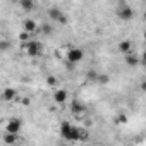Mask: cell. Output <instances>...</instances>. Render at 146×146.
<instances>
[{"instance_id":"6da1fadb","label":"cell","mask_w":146,"mask_h":146,"mask_svg":"<svg viewBox=\"0 0 146 146\" xmlns=\"http://www.w3.org/2000/svg\"><path fill=\"white\" fill-rule=\"evenodd\" d=\"M60 134H62V137H65L69 141H79V127H74L69 122L60 124Z\"/></svg>"},{"instance_id":"7a4b0ae2","label":"cell","mask_w":146,"mask_h":146,"mask_svg":"<svg viewBox=\"0 0 146 146\" xmlns=\"http://www.w3.org/2000/svg\"><path fill=\"white\" fill-rule=\"evenodd\" d=\"M117 16H119V19L129 21V19H132L134 11H132V9H131L125 2H119V7H117Z\"/></svg>"},{"instance_id":"3957f363","label":"cell","mask_w":146,"mask_h":146,"mask_svg":"<svg viewBox=\"0 0 146 146\" xmlns=\"http://www.w3.org/2000/svg\"><path fill=\"white\" fill-rule=\"evenodd\" d=\"M65 57H67V62H69V64H78V62L83 60L84 52H83L81 48H69L67 53H65Z\"/></svg>"},{"instance_id":"277c9868","label":"cell","mask_w":146,"mask_h":146,"mask_svg":"<svg viewBox=\"0 0 146 146\" xmlns=\"http://www.w3.org/2000/svg\"><path fill=\"white\" fill-rule=\"evenodd\" d=\"M24 48H26V53L29 57H38L43 52V46L40 41H28V43H24Z\"/></svg>"},{"instance_id":"5b68a950","label":"cell","mask_w":146,"mask_h":146,"mask_svg":"<svg viewBox=\"0 0 146 146\" xmlns=\"http://www.w3.org/2000/svg\"><path fill=\"white\" fill-rule=\"evenodd\" d=\"M69 110L74 113V115L81 117V115L84 113V110H86V105H84L83 102H79V100H72L70 105H69Z\"/></svg>"},{"instance_id":"8992f818","label":"cell","mask_w":146,"mask_h":146,"mask_svg":"<svg viewBox=\"0 0 146 146\" xmlns=\"http://www.w3.org/2000/svg\"><path fill=\"white\" fill-rule=\"evenodd\" d=\"M21 125H23L21 119H11L9 124H7V132H9V134H19Z\"/></svg>"},{"instance_id":"52a82bcc","label":"cell","mask_w":146,"mask_h":146,"mask_svg":"<svg viewBox=\"0 0 146 146\" xmlns=\"http://www.w3.org/2000/svg\"><path fill=\"white\" fill-rule=\"evenodd\" d=\"M67 96H69V93H67L65 90H55V93H53V102H55V103H64V102L67 100Z\"/></svg>"},{"instance_id":"ba28073f","label":"cell","mask_w":146,"mask_h":146,"mask_svg":"<svg viewBox=\"0 0 146 146\" xmlns=\"http://www.w3.org/2000/svg\"><path fill=\"white\" fill-rule=\"evenodd\" d=\"M131 46H132V43H131L129 40H124V41L119 43V52L124 53V55H129V53H131Z\"/></svg>"},{"instance_id":"9c48e42d","label":"cell","mask_w":146,"mask_h":146,"mask_svg":"<svg viewBox=\"0 0 146 146\" xmlns=\"http://www.w3.org/2000/svg\"><path fill=\"white\" fill-rule=\"evenodd\" d=\"M16 96H17V91H16L14 88H5L4 93H2V98H4L5 102H11V100H14Z\"/></svg>"},{"instance_id":"30bf717a","label":"cell","mask_w":146,"mask_h":146,"mask_svg":"<svg viewBox=\"0 0 146 146\" xmlns=\"http://www.w3.org/2000/svg\"><path fill=\"white\" fill-rule=\"evenodd\" d=\"M23 26H24V31H26V33H29V35H31V33H35V31H36V28H38V24H36L33 19H26Z\"/></svg>"},{"instance_id":"8fae6325","label":"cell","mask_w":146,"mask_h":146,"mask_svg":"<svg viewBox=\"0 0 146 146\" xmlns=\"http://www.w3.org/2000/svg\"><path fill=\"white\" fill-rule=\"evenodd\" d=\"M48 16H50V19H53V21H58L64 14H62V11L60 9H57V7H52L50 11H48Z\"/></svg>"},{"instance_id":"7c38bea8","label":"cell","mask_w":146,"mask_h":146,"mask_svg":"<svg viewBox=\"0 0 146 146\" xmlns=\"http://www.w3.org/2000/svg\"><path fill=\"white\" fill-rule=\"evenodd\" d=\"M19 5H21V9H23V11L29 12V11L35 7V2H33V0H19Z\"/></svg>"},{"instance_id":"4fadbf2b","label":"cell","mask_w":146,"mask_h":146,"mask_svg":"<svg viewBox=\"0 0 146 146\" xmlns=\"http://www.w3.org/2000/svg\"><path fill=\"white\" fill-rule=\"evenodd\" d=\"M125 64H127V65H131V67L137 65V64H139V58H137V55H132V53L125 55Z\"/></svg>"},{"instance_id":"5bb4252c","label":"cell","mask_w":146,"mask_h":146,"mask_svg":"<svg viewBox=\"0 0 146 146\" xmlns=\"http://www.w3.org/2000/svg\"><path fill=\"white\" fill-rule=\"evenodd\" d=\"M127 120H129V119H127L125 113H119V115L113 119V122H115L117 125H124V124H127Z\"/></svg>"},{"instance_id":"9a60e30c","label":"cell","mask_w":146,"mask_h":146,"mask_svg":"<svg viewBox=\"0 0 146 146\" xmlns=\"http://www.w3.org/2000/svg\"><path fill=\"white\" fill-rule=\"evenodd\" d=\"M96 83H98V84H108V83H110V76H108V74H98Z\"/></svg>"},{"instance_id":"2e32d148","label":"cell","mask_w":146,"mask_h":146,"mask_svg":"<svg viewBox=\"0 0 146 146\" xmlns=\"http://www.w3.org/2000/svg\"><path fill=\"white\" fill-rule=\"evenodd\" d=\"M4 141H5L7 144H14V143L17 141V134H9V132H7V134L4 136Z\"/></svg>"},{"instance_id":"e0dca14e","label":"cell","mask_w":146,"mask_h":146,"mask_svg":"<svg viewBox=\"0 0 146 146\" xmlns=\"http://www.w3.org/2000/svg\"><path fill=\"white\" fill-rule=\"evenodd\" d=\"M88 137H90L88 129H79V141H86Z\"/></svg>"},{"instance_id":"ac0fdd59","label":"cell","mask_w":146,"mask_h":146,"mask_svg":"<svg viewBox=\"0 0 146 146\" xmlns=\"http://www.w3.org/2000/svg\"><path fill=\"white\" fill-rule=\"evenodd\" d=\"M40 28H41V33H43V35H50V33H52V26H50V24H41Z\"/></svg>"},{"instance_id":"d6986e66","label":"cell","mask_w":146,"mask_h":146,"mask_svg":"<svg viewBox=\"0 0 146 146\" xmlns=\"http://www.w3.org/2000/svg\"><path fill=\"white\" fill-rule=\"evenodd\" d=\"M19 40H21V41H24V43H28V41H29V33L23 31V33L19 35Z\"/></svg>"},{"instance_id":"ffe728a7","label":"cell","mask_w":146,"mask_h":146,"mask_svg":"<svg viewBox=\"0 0 146 146\" xmlns=\"http://www.w3.org/2000/svg\"><path fill=\"white\" fill-rule=\"evenodd\" d=\"M46 84L53 88V86L57 84V78H53V76H48V78H46Z\"/></svg>"},{"instance_id":"44dd1931","label":"cell","mask_w":146,"mask_h":146,"mask_svg":"<svg viewBox=\"0 0 146 146\" xmlns=\"http://www.w3.org/2000/svg\"><path fill=\"white\" fill-rule=\"evenodd\" d=\"M139 88H141V91H146V81H141Z\"/></svg>"},{"instance_id":"7402d4cb","label":"cell","mask_w":146,"mask_h":146,"mask_svg":"<svg viewBox=\"0 0 146 146\" xmlns=\"http://www.w3.org/2000/svg\"><path fill=\"white\" fill-rule=\"evenodd\" d=\"M58 23H60V24H65V23H67V17H65V16H62V17L58 19Z\"/></svg>"},{"instance_id":"603a6c76","label":"cell","mask_w":146,"mask_h":146,"mask_svg":"<svg viewBox=\"0 0 146 146\" xmlns=\"http://www.w3.org/2000/svg\"><path fill=\"white\" fill-rule=\"evenodd\" d=\"M141 58H143V62H144V64H146V50H144V52H143V55H141Z\"/></svg>"},{"instance_id":"cb8c5ba5","label":"cell","mask_w":146,"mask_h":146,"mask_svg":"<svg viewBox=\"0 0 146 146\" xmlns=\"http://www.w3.org/2000/svg\"><path fill=\"white\" fill-rule=\"evenodd\" d=\"M143 36H144V40H146V31H144V35H143Z\"/></svg>"},{"instance_id":"d4e9b609","label":"cell","mask_w":146,"mask_h":146,"mask_svg":"<svg viewBox=\"0 0 146 146\" xmlns=\"http://www.w3.org/2000/svg\"><path fill=\"white\" fill-rule=\"evenodd\" d=\"M62 146H67V144H62Z\"/></svg>"}]
</instances>
